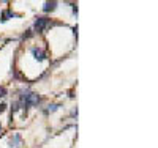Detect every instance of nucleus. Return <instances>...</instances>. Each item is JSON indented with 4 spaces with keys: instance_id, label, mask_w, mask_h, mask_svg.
<instances>
[{
    "instance_id": "1",
    "label": "nucleus",
    "mask_w": 158,
    "mask_h": 148,
    "mask_svg": "<svg viewBox=\"0 0 158 148\" xmlns=\"http://www.w3.org/2000/svg\"><path fill=\"white\" fill-rule=\"evenodd\" d=\"M18 102H19L21 109L27 110L29 107H32V106H38L40 102H41V98H40L36 93H33V91H24L22 95L19 96Z\"/></svg>"
},
{
    "instance_id": "2",
    "label": "nucleus",
    "mask_w": 158,
    "mask_h": 148,
    "mask_svg": "<svg viewBox=\"0 0 158 148\" xmlns=\"http://www.w3.org/2000/svg\"><path fill=\"white\" fill-rule=\"evenodd\" d=\"M49 24H51V21L48 18H38L35 21V30L36 32H43L46 27H49Z\"/></svg>"
},
{
    "instance_id": "3",
    "label": "nucleus",
    "mask_w": 158,
    "mask_h": 148,
    "mask_svg": "<svg viewBox=\"0 0 158 148\" xmlns=\"http://www.w3.org/2000/svg\"><path fill=\"white\" fill-rule=\"evenodd\" d=\"M32 54H33L35 60H38V62H44V60H46V54H44V50H41V49L32 47Z\"/></svg>"
},
{
    "instance_id": "4",
    "label": "nucleus",
    "mask_w": 158,
    "mask_h": 148,
    "mask_svg": "<svg viewBox=\"0 0 158 148\" xmlns=\"http://www.w3.org/2000/svg\"><path fill=\"white\" fill-rule=\"evenodd\" d=\"M57 2H46L44 3V6H43V11L44 13H51V11H54L56 8H57Z\"/></svg>"
},
{
    "instance_id": "5",
    "label": "nucleus",
    "mask_w": 158,
    "mask_h": 148,
    "mask_svg": "<svg viewBox=\"0 0 158 148\" xmlns=\"http://www.w3.org/2000/svg\"><path fill=\"white\" fill-rule=\"evenodd\" d=\"M10 18H16V14L13 11H8V10H5L3 13H2V16H0V21L2 22H5V21H8Z\"/></svg>"
},
{
    "instance_id": "6",
    "label": "nucleus",
    "mask_w": 158,
    "mask_h": 148,
    "mask_svg": "<svg viewBox=\"0 0 158 148\" xmlns=\"http://www.w3.org/2000/svg\"><path fill=\"white\" fill-rule=\"evenodd\" d=\"M19 143H21V136H19V134H15V137H13V139L10 140V146L18 148V146H19Z\"/></svg>"
},
{
    "instance_id": "7",
    "label": "nucleus",
    "mask_w": 158,
    "mask_h": 148,
    "mask_svg": "<svg viewBox=\"0 0 158 148\" xmlns=\"http://www.w3.org/2000/svg\"><path fill=\"white\" fill-rule=\"evenodd\" d=\"M59 107H60L59 104H51V106L48 107V110H46V114H49V112H56V110L59 109Z\"/></svg>"
},
{
    "instance_id": "8",
    "label": "nucleus",
    "mask_w": 158,
    "mask_h": 148,
    "mask_svg": "<svg viewBox=\"0 0 158 148\" xmlns=\"http://www.w3.org/2000/svg\"><path fill=\"white\" fill-rule=\"evenodd\" d=\"M5 96H6V88L0 87V98H5Z\"/></svg>"
},
{
    "instance_id": "9",
    "label": "nucleus",
    "mask_w": 158,
    "mask_h": 148,
    "mask_svg": "<svg viewBox=\"0 0 158 148\" xmlns=\"http://www.w3.org/2000/svg\"><path fill=\"white\" fill-rule=\"evenodd\" d=\"M11 109H13V112H18V110H19V109H21V107H19V102H18V101H16V102H15V104H13V107H11Z\"/></svg>"
},
{
    "instance_id": "10",
    "label": "nucleus",
    "mask_w": 158,
    "mask_h": 148,
    "mask_svg": "<svg viewBox=\"0 0 158 148\" xmlns=\"http://www.w3.org/2000/svg\"><path fill=\"white\" fill-rule=\"evenodd\" d=\"M5 109H6V106L5 104H0V112H3Z\"/></svg>"
},
{
    "instance_id": "11",
    "label": "nucleus",
    "mask_w": 158,
    "mask_h": 148,
    "mask_svg": "<svg viewBox=\"0 0 158 148\" xmlns=\"http://www.w3.org/2000/svg\"><path fill=\"white\" fill-rule=\"evenodd\" d=\"M0 132H2V128H0Z\"/></svg>"
}]
</instances>
